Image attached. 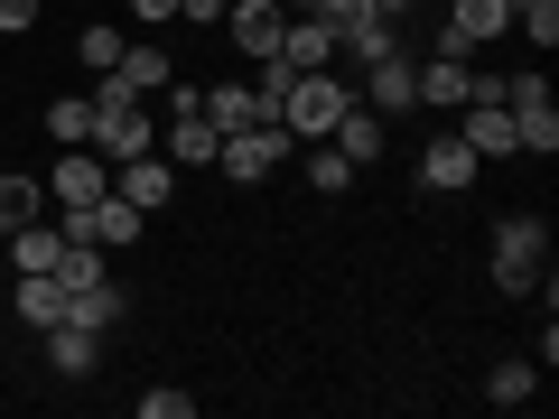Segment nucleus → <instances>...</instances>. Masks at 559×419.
<instances>
[{"mask_svg":"<svg viewBox=\"0 0 559 419\" xmlns=\"http://www.w3.org/2000/svg\"><path fill=\"white\" fill-rule=\"evenodd\" d=\"M485 271H495L503 299H532L540 279H550V224H540V215H503V224H495V261H485Z\"/></svg>","mask_w":559,"mask_h":419,"instance_id":"f257e3e1","label":"nucleus"},{"mask_svg":"<svg viewBox=\"0 0 559 419\" xmlns=\"http://www.w3.org/2000/svg\"><path fill=\"white\" fill-rule=\"evenodd\" d=\"M345 84H336V65H318V75H289V94H280V131L289 140H326L345 121Z\"/></svg>","mask_w":559,"mask_h":419,"instance_id":"f03ea898","label":"nucleus"},{"mask_svg":"<svg viewBox=\"0 0 559 419\" xmlns=\"http://www.w3.org/2000/svg\"><path fill=\"white\" fill-rule=\"evenodd\" d=\"M289 149H299V140L280 131V121H252V131H224V149H215V168L234 187H261L271 178V168H289Z\"/></svg>","mask_w":559,"mask_h":419,"instance_id":"7ed1b4c3","label":"nucleus"},{"mask_svg":"<svg viewBox=\"0 0 559 419\" xmlns=\"http://www.w3.org/2000/svg\"><path fill=\"white\" fill-rule=\"evenodd\" d=\"M503 103H513V140H522V159H550V149H559L550 75H513V84H503Z\"/></svg>","mask_w":559,"mask_h":419,"instance_id":"20e7f679","label":"nucleus"},{"mask_svg":"<svg viewBox=\"0 0 559 419\" xmlns=\"http://www.w3.org/2000/svg\"><path fill=\"white\" fill-rule=\"evenodd\" d=\"M280 28H289L280 0H224V38L242 47V65H271L280 57Z\"/></svg>","mask_w":559,"mask_h":419,"instance_id":"39448f33","label":"nucleus"},{"mask_svg":"<svg viewBox=\"0 0 559 419\" xmlns=\"http://www.w3.org/2000/svg\"><path fill=\"white\" fill-rule=\"evenodd\" d=\"M112 196H131L140 215H159V205H178V168H168L159 149H140V159H112Z\"/></svg>","mask_w":559,"mask_h":419,"instance_id":"423d86ee","label":"nucleus"},{"mask_svg":"<svg viewBox=\"0 0 559 419\" xmlns=\"http://www.w3.org/2000/svg\"><path fill=\"white\" fill-rule=\"evenodd\" d=\"M476 178H485V159L466 149V131H448V140L419 149V187H429V196H457V187H476Z\"/></svg>","mask_w":559,"mask_h":419,"instance_id":"0eeeda50","label":"nucleus"},{"mask_svg":"<svg viewBox=\"0 0 559 419\" xmlns=\"http://www.w3.org/2000/svg\"><path fill=\"white\" fill-rule=\"evenodd\" d=\"M47 196H57V205H94V196H112V159H103V149H66V159L47 168Z\"/></svg>","mask_w":559,"mask_h":419,"instance_id":"6e6552de","label":"nucleus"},{"mask_svg":"<svg viewBox=\"0 0 559 419\" xmlns=\"http://www.w3.org/2000/svg\"><path fill=\"white\" fill-rule=\"evenodd\" d=\"M355 103H373L382 121L419 112V84H411V57H401V47H392V57H373V65H364V94H355Z\"/></svg>","mask_w":559,"mask_h":419,"instance_id":"1a4fd4ad","label":"nucleus"},{"mask_svg":"<svg viewBox=\"0 0 559 419\" xmlns=\"http://www.w3.org/2000/svg\"><path fill=\"white\" fill-rule=\"evenodd\" d=\"M280 65H289V75H318V65H336V28H326L318 10H289V28H280Z\"/></svg>","mask_w":559,"mask_h":419,"instance_id":"9d476101","label":"nucleus"},{"mask_svg":"<svg viewBox=\"0 0 559 419\" xmlns=\"http://www.w3.org/2000/svg\"><path fill=\"white\" fill-rule=\"evenodd\" d=\"M205 121H215V131H252V121H280V103L261 94V84H205Z\"/></svg>","mask_w":559,"mask_h":419,"instance_id":"9b49d317","label":"nucleus"},{"mask_svg":"<svg viewBox=\"0 0 559 419\" xmlns=\"http://www.w3.org/2000/svg\"><path fill=\"white\" fill-rule=\"evenodd\" d=\"M457 121H466V149H476V159H522L513 103H457Z\"/></svg>","mask_w":559,"mask_h":419,"instance_id":"f8f14e48","label":"nucleus"},{"mask_svg":"<svg viewBox=\"0 0 559 419\" xmlns=\"http://www.w3.org/2000/svg\"><path fill=\"white\" fill-rule=\"evenodd\" d=\"M47 363H57V382H84V373L103 363V326H84V318L47 326Z\"/></svg>","mask_w":559,"mask_h":419,"instance_id":"ddd939ff","label":"nucleus"},{"mask_svg":"<svg viewBox=\"0 0 559 419\" xmlns=\"http://www.w3.org/2000/svg\"><path fill=\"white\" fill-rule=\"evenodd\" d=\"M326 140H336V149H345V159H355V168H373L382 149H392V121H382L373 103H345V121H336V131H326Z\"/></svg>","mask_w":559,"mask_h":419,"instance_id":"4468645a","label":"nucleus"},{"mask_svg":"<svg viewBox=\"0 0 559 419\" xmlns=\"http://www.w3.org/2000/svg\"><path fill=\"white\" fill-rule=\"evenodd\" d=\"M66 318H75L66 279H57V271H28V279H20V326H38V336H47V326H66Z\"/></svg>","mask_w":559,"mask_h":419,"instance_id":"2eb2a0df","label":"nucleus"},{"mask_svg":"<svg viewBox=\"0 0 559 419\" xmlns=\"http://www.w3.org/2000/svg\"><path fill=\"white\" fill-rule=\"evenodd\" d=\"M289 159L308 168V187H318V196H345V187H355V159H345L336 140H299V149H289Z\"/></svg>","mask_w":559,"mask_h":419,"instance_id":"dca6fc26","label":"nucleus"},{"mask_svg":"<svg viewBox=\"0 0 559 419\" xmlns=\"http://www.w3.org/2000/svg\"><path fill=\"white\" fill-rule=\"evenodd\" d=\"M57 252H66V234H47V224H20V234H0V261H10V271H57Z\"/></svg>","mask_w":559,"mask_h":419,"instance_id":"f3484780","label":"nucleus"},{"mask_svg":"<svg viewBox=\"0 0 559 419\" xmlns=\"http://www.w3.org/2000/svg\"><path fill=\"white\" fill-rule=\"evenodd\" d=\"M411 84H419V103H429V112H457V103H466V57H429V65H411Z\"/></svg>","mask_w":559,"mask_h":419,"instance_id":"a211bd4d","label":"nucleus"},{"mask_svg":"<svg viewBox=\"0 0 559 419\" xmlns=\"http://www.w3.org/2000/svg\"><path fill=\"white\" fill-rule=\"evenodd\" d=\"M532 392H540V363L532 355H503L495 373H485V400H495V410H522Z\"/></svg>","mask_w":559,"mask_h":419,"instance_id":"6ab92c4d","label":"nucleus"},{"mask_svg":"<svg viewBox=\"0 0 559 419\" xmlns=\"http://www.w3.org/2000/svg\"><path fill=\"white\" fill-rule=\"evenodd\" d=\"M38 205H47V187H38V178H20V168H0V234H20V224H38Z\"/></svg>","mask_w":559,"mask_h":419,"instance_id":"aec40b11","label":"nucleus"},{"mask_svg":"<svg viewBox=\"0 0 559 419\" xmlns=\"http://www.w3.org/2000/svg\"><path fill=\"white\" fill-rule=\"evenodd\" d=\"M47 131H57L66 149H84V140H94V94H57L47 103Z\"/></svg>","mask_w":559,"mask_h":419,"instance_id":"412c9836","label":"nucleus"},{"mask_svg":"<svg viewBox=\"0 0 559 419\" xmlns=\"http://www.w3.org/2000/svg\"><path fill=\"white\" fill-rule=\"evenodd\" d=\"M121 84H131V94H159L168 84V47H121V65H112Z\"/></svg>","mask_w":559,"mask_h":419,"instance_id":"4be33fe9","label":"nucleus"},{"mask_svg":"<svg viewBox=\"0 0 559 419\" xmlns=\"http://www.w3.org/2000/svg\"><path fill=\"white\" fill-rule=\"evenodd\" d=\"M121 47H131V38H121L112 20H94V28H84V38H75V57L94 65V75H112V65H121Z\"/></svg>","mask_w":559,"mask_h":419,"instance_id":"5701e85b","label":"nucleus"},{"mask_svg":"<svg viewBox=\"0 0 559 419\" xmlns=\"http://www.w3.org/2000/svg\"><path fill=\"white\" fill-rule=\"evenodd\" d=\"M187 410H197V392H168V382H159V392H140V419H187Z\"/></svg>","mask_w":559,"mask_h":419,"instance_id":"b1692460","label":"nucleus"},{"mask_svg":"<svg viewBox=\"0 0 559 419\" xmlns=\"http://www.w3.org/2000/svg\"><path fill=\"white\" fill-rule=\"evenodd\" d=\"M178 20L187 28H224V0H178Z\"/></svg>","mask_w":559,"mask_h":419,"instance_id":"393cba45","label":"nucleus"},{"mask_svg":"<svg viewBox=\"0 0 559 419\" xmlns=\"http://www.w3.org/2000/svg\"><path fill=\"white\" fill-rule=\"evenodd\" d=\"M28 20H38V0H0V28L10 38H28Z\"/></svg>","mask_w":559,"mask_h":419,"instance_id":"a878e982","label":"nucleus"},{"mask_svg":"<svg viewBox=\"0 0 559 419\" xmlns=\"http://www.w3.org/2000/svg\"><path fill=\"white\" fill-rule=\"evenodd\" d=\"M131 20H150V28H168V20H178V0H131Z\"/></svg>","mask_w":559,"mask_h":419,"instance_id":"bb28decb","label":"nucleus"},{"mask_svg":"<svg viewBox=\"0 0 559 419\" xmlns=\"http://www.w3.org/2000/svg\"><path fill=\"white\" fill-rule=\"evenodd\" d=\"M280 10H318V0H280Z\"/></svg>","mask_w":559,"mask_h":419,"instance_id":"cd10ccee","label":"nucleus"}]
</instances>
